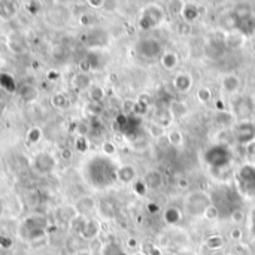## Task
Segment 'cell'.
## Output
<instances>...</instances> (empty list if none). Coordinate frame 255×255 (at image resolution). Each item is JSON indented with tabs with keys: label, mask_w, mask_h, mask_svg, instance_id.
I'll return each instance as SVG.
<instances>
[{
	"label": "cell",
	"mask_w": 255,
	"mask_h": 255,
	"mask_svg": "<svg viewBox=\"0 0 255 255\" xmlns=\"http://www.w3.org/2000/svg\"><path fill=\"white\" fill-rule=\"evenodd\" d=\"M235 199H238V196L230 188H223L220 191H215L214 196H211V202L220 211V217H230L232 212L238 209Z\"/></svg>",
	"instance_id": "1"
},
{
	"label": "cell",
	"mask_w": 255,
	"mask_h": 255,
	"mask_svg": "<svg viewBox=\"0 0 255 255\" xmlns=\"http://www.w3.org/2000/svg\"><path fill=\"white\" fill-rule=\"evenodd\" d=\"M205 161L212 169L227 167L232 161V151L224 145H214L205 152Z\"/></svg>",
	"instance_id": "2"
},
{
	"label": "cell",
	"mask_w": 255,
	"mask_h": 255,
	"mask_svg": "<svg viewBox=\"0 0 255 255\" xmlns=\"http://www.w3.org/2000/svg\"><path fill=\"white\" fill-rule=\"evenodd\" d=\"M211 203V196H208L203 191H194L185 200V211L193 217H199L205 214L206 208Z\"/></svg>",
	"instance_id": "3"
},
{
	"label": "cell",
	"mask_w": 255,
	"mask_h": 255,
	"mask_svg": "<svg viewBox=\"0 0 255 255\" xmlns=\"http://www.w3.org/2000/svg\"><path fill=\"white\" fill-rule=\"evenodd\" d=\"M238 184L244 194L254 196L255 194V166L245 164L238 172Z\"/></svg>",
	"instance_id": "4"
},
{
	"label": "cell",
	"mask_w": 255,
	"mask_h": 255,
	"mask_svg": "<svg viewBox=\"0 0 255 255\" xmlns=\"http://www.w3.org/2000/svg\"><path fill=\"white\" fill-rule=\"evenodd\" d=\"M164 19V12L161 7L157 6H149L143 10L142 19H140V25L143 28H154L157 27L161 21Z\"/></svg>",
	"instance_id": "5"
},
{
	"label": "cell",
	"mask_w": 255,
	"mask_h": 255,
	"mask_svg": "<svg viewBox=\"0 0 255 255\" xmlns=\"http://www.w3.org/2000/svg\"><path fill=\"white\" fill-rule=\"evenodd\" d=\"M137 51L140 55L146 57V58H157L161 55V45L158 40L152 39V37H145L137 43Z\"/></svg>",
	"instance_id": "6"
},
{
	"label": "cell",
	"mask_w": 255,
	"mask_h": 255,
	"mask_svg": "<svg viewBox=\"0 0 255 255\" xmlns=\"http://www.w3.org/2000/svg\"><path fill=\"white\" fill-rule=\"evenodd\" d=\"M236 137L241 143L244 145H250L251 142L255 140V127L251 123H244L238 127L236 131Z\"/></svg>",
	"instance_id": "7"
},
{
	"label": "cell",
	"mask_w": 255,
	"mask_h": 255,
	"mask_svg": "<svg viewBox=\"0 0 255 255\" xmlns=\"http://www.w3.org/2000/svg\"><path fill=\"white\" fill-rule=\"evenodd\" d=\"M233 109H235V115L236 117H250L253 114V103L250 99L247 97H241L239 100H236V103L233 105Z\"/></svg>",
	"instance_id": "8"
},
{
	"label": "cell",
	"mask_w": 255,
	"mask_h": 255,
	"mask_svg": "<svg viewBox=\"0 0 255 255\" xmlns=\"http://www.w3.org/2000/svg\"><path fill=\"white\" fill-rule=\"evenodd\" d=\"M244 43H245V34L242 31H230L224 39V45L230 49H239L244 46Z\"/></svg>",
	"instance_id": "9"
},
{
	"label": "cell",
	"mask_w": 255,
	"mask_h": 255,
	"mask_svg": "<svg viewBox=\"0 0 255 255\" xmlns=\"http://www.w3.org/2000/svg\"><path fill=\"white\" fill-rule=\"evenodd\" d=\"M173 85L178 91L181 93H188L193 87V78L188 73H178L175 76Z\"/></svg>",
	"instance_id": "10"
},
{
	"label": "cell",
	"mask_w": 255,
	"mask_h": 255,
	"mask_svg": "<svg viewBox=\"0 0 255 255\" xmlns=\"http://www.w3.org/2000/svg\"><path fill=\"white\" fill-rule=\"evenodd\" d=\"M143 184L146 187V190H157L161 187L163 184V176L160 172L157 170H151L145 175V179H143Z\"/></svg>",
	"instance_id": "11"
},
{
	"label": "cell",
	"mask_w": 255,
	"mask_h": 255,
	"mask_svg": "<svg viewBox=\"0 0 255 255\" xmlns=\"http://www.w3.org/2000/svg\"><path fill=\"white\" fill-rule=\"evenodd\" d=\"M223 88H224V91H227L230 94L236 93L241 88V79L236 75H227L223 79Z\"/></svg>",
	"instance_id": "12"
},
{
	"label": "cell",
	"mask_w": 255,
	"mask_h": 255,
	"mask_svg": "<svg viewBox=\"0 0 255 255\" xmlns=\"http://www.w3.org/2000/svg\"><path fill=\"white\" fill-rule=\"evenodd\" d=\"M181 13H182V21L188 24H191L193 21L199 18V9L194 4H184L181 9Z\"/></svg>",
	"instance_id": "13"
},
{
	"label": "cell",
	"mask_w": 255,
	"mask_h": 255,
	"mask_svg": "<svg viewBox=\"0 0 255 255\" xmlns=\"http://www.w3.org/2000/svg\"><path fill=\"white\" fill-rule=\"evenodd\" d=\"M134 176H136V170H134V167L133 166H123L118 172H117V178L121 181V182H124V184H128V182H131L133 179H134Z\"/></svg>",
	"instance_id": "14"
},
{
	"label": "cell",
	"mask_w": 255,
	"mask_h": 255,
	"mask_svg": "<svg viewBox=\"0 0 255 255\" xmlns=\"http://www.w3.org/2000/svg\"><path fill=\"white\" fill-rule=\"evenodd\" d=\"M160 60H161L163 67H164V69H167V70L175 69V67H176V64H178V55H176L175 52H172V51H167V52L161 54Z\"/></svg>",
	"instance_id": "15"
},
{
	"label": "cell",
	"mask_w": 255,
	"mask_h": 255,
	"mask_svg": "<svg viewBox=\"0 0 255 255\" xmlns=\"http://www.w3.org/2000/svg\"><path fill=\"white\" fill-rule=\"evenodd\" d=\"M187 112H188V109L182 102H172L170 111H169L172 118H182V117L187 115Z\"/></svg>",
	"instance_id": "16"
},
{
	"label": "cell",
	"mask_w": 255,
	"mask_h": 255,
	"mask_svg": "<svg viewBox=\"0 0 255 255\" xmlns=\"http://www.w3.org/2000/svg\"><path fill=\"white\" fill-rule=\"evenodd\" d=\"M224 42L221 43V45H218V42H211V43H208V46H206V54L211 57V58H218V57H221L223 54H224Z\"/></svg>",
	"instance_id": "17"
},
{
	"label": "cell",
	"mask_w": 255,
	"mask_h": 255,
	"mask_svg": "<svg viewBox=\"0 0 255 255\" xmlns=\"http://www.w3.org/2000/svg\"><path fill=\"white\" fill-rule=\"evenodd\" d=\"M233 13H235V15L239 18V21L242 22L244 19L251 18V7H250L248 3H241V4H238V6L235 7Z\"/></svg>",
	"instance_id": "18"
},
{
	"label": "cell",
	"mask_w": 255,
	"mask_h": 255,
	"mask_svg": "<svg viewBox=\"0 0 255 255\" xmlns=\"http://www.w3.org/2000/svg\"><path fill=\"white\" fill-rule=\"evenodd\" d=\"M181 217H182V214H181V211L176 209V208H169V209H166V212H164V220H166L169 224H176V223H179V221H181Z\"/></svg>",
	"instance_id": "19"
},
{
	"label": "cell",
	"mask_w": 255,
	"mask_h": 255,
	"mask_svg": "<svg viewBox=\"0 0 255 255\" xmlns=\"http://www.w3.org/2000/svg\"><path fill=\"white\" fill-rule=\"evenodd\" d=\"M206 245L211 250H218V248H221L224 245V239L220 235H214V236H209L206 239Z\"/></svg>",
	"instance_id": "20"
},
{
	"label": "cell",
	"mask_w": 255,
	"mask_h": 255,
	"mask_svg": "<svg viewBox=\"0 0 255 255\" xmlns=\"http://www.w3.org/2000/svg\"><path fill=\"white\" fill-rule=\"evenodd\" d=\"M97 232H99V227H97V224H96L94 221L87 223V224L84 226V229H82V235H84L85 238H94V236L97 235Z\"/></svg>",
	"instance_id": "21"
},
{
	"label": "cell",
	"mask_w": 255,
	"mask_h": 255,
	"mask_svg": "<svg viewBox=\"0 0 255 255\" xmlns=\"http://www.w3.org/2000/svg\"><path fill=\"white\" fill-rule=\"evenodd\" d=\"M217 121H218V124L221 127H229L233 123V117L230 114H227V112H220L217 115Z\"/></svg>",
	"instance_id": "22"
},
{
	"label": "cell",
	"mask_w": 255,
	"mask_h": 255,
	"mask_svg": "<svg viewBox=\"0 0 255 255\" xmlns=\"http://www.w3.org/2000/svg\"><path fill=\"white\" fill-rule=\"evenodd\" d=\"M255 28V19L251 16V18H248V19H244L242 22H241V27H239V30H242V33L245 34V33H251L253 30Z\"/></svg>",
	"instance_id": "23"
},
{
	"label": "cell",
	"mask_w": 255,
	"mask_h": 255,
	"mask_svg": "<svg viewBox=\"0 0 255 255\" xmlns=\"http://www.w3.org/2000/svg\"><path fill=\"white\" fill-rule=\"evenodd\" d=\"M211 99H212V93H211L209 88H200V90L197 91V100H199L200 103H208Z\"/></svg>",
	"instance_id": "24"
},
{
	"label": "cell",
	"mask_w": 255,
	"mask_h": 255,
	"mask_svg": "<svg viewBox=\"0 0 255 255\" xmlns=\"http://www.w3.org/2000/svg\"><path fill=\"white\" fill-rule=\"evenodd\" d=\"M169 142L172 143V145H181L182 142H184V137H182V133L181 131H178V130H172L170 133H169Z\"/></svg>",
	"instance_id": "25"
},
{
	"label": "cell",
	"mask_w": 255,
	"mask_h": 255,
	"mask_svg": "<svg viewBox=\"0 0 255 255\" xmlns=\"http://www.w3.org/2000/svg\"><path fill=\"white\" fill-rule=\"evenodd\" d=\"M208 220H217V218H220V211L217 209V206L215 205H209L208 208H206V211H205V214H203Z\"/></svg>",
	"instance_id": "26"
},
{
	"label": "cell",
	"mask_w": 255,
	"mask_h": 255,
	"mask_svg": "<svg viewBox=\"0 0 255 255\" xmlns=\"http://www.w3.org/2000/svg\"><path fill=\"white\" fill-rule=\"evenodd\" d=\"M103 255H126L123 253V250L118 247V245H115V244H109V245H106L105 247V250H103Z\"/></svg>",
	"instance_id": "27"
},
{
	"label": "cell",
	"mask_w": 255,
	"mask_h": 255,
	"mask_svg": "<svg viewBox=\"0 0 255 255\" xmlns=\"http://www.w3.org/2000/svg\"><path fill=\"white\" fill-rule=\"evenodd\" d=\"M230 218H232V221L233 223H236V224H241V223H244L245 221V212L242 211V209H235L233 212H232V215H230Z\"/></svg>",
	"instance_id": "28"
},
{
	"label": "cell",
	"mask_w": 255,
	"mask_h": 255,
	"mask_svg": "<svg viewBox=\"0 0 255 255\" xmlns=\"http://www.w3.org/2000/svg\"><path fill=\"white\" fill-rule=\"evenodd\" d=\"M178 31H179L181 34H188V33H190V24L185 22V21H181V22L178 24Z\"/></svg>",
	"instance_id": "29"
},
{
	"label": "cell",
	"mask_w": 255,
	"mask_h": 255,
	"mask_svg": "<svg viewBox=\"0 0 255 255\" xmlns=\"http://www.w3.org/2000/svg\"><path fill=\"white\" fill-rule=\"evenodd\" d=\"M91 97H93V100L97 103V102H100L102 100V97H103V91H102V88H93V91H91Z\"/></svg>",
	"instance_id": "30"
},
{
	"label": "cell",
	"mask_w": 255,
	"mask_h": 255,
	"mask_svg": "<svg viewBox=\"0 0 255 255\" xmlns=\"http://www.w3.org/2000/svg\"><path fill=\"white\" fill-rule=\"evenodd\" d=\"M76 79H78V81H76V84H78V87H79V88H85V87L90 84L87 76H82V75H81V76H78Z\"/></svg>",
	"instance_id": "31"
},
{
	"label": "cell",
	"mask_w": 255,
	"mask_h": 255,
	"mask_svg": "<svg viewBox=\"0 0 255 255\" xmlns=\"http://www.w3.org/2000/svg\"><path fill=\"white\" fill-rule=\"evenodd\" d=\"M151 131L155 137H160L163 134V127H160L158 124H154V126H151Z\"/></svg>",
	"instance_id": "32"
},
{
	"label": "cell",
	"mask_w": 255,
	"mask_h": 255,
	"mask_svg": "<svg viewBox=\"0 0 255 255\" xmlns=\"http://www.w3.org/2000/svg\"><path fill=\"white\" fill-rule=\"evenodd\" d=\"M134 191H137L139 194H143V193L146 191V187H145V184H143V182H137V184L134 185Z\"/></svg>",
	"instance_id": "33"
},
{
	"label": "cell",
	"mask_w": 255,
	"mask_h": 255,
	"mask_svg": "<svg viewBox=\"0 0 255 255\" xmlns=\"http://www.w3.org/2000/svg\"><path fill=\"white\" fill-rule=\"evenodd\" d=\"M103 149H105L108 154H114V152H115V146H114L111 142H106V143L103 145Z\"/></svg>",
	"instance_id": "34"
},
{
	"label": "cell",
	"mask_w": 255,
	"mask_h": 255,
	"mask_svg": "<svg viewBox=\"0 0 255 255\" xmlns=\"http://www.w3.org/2000/svg\"><path fill=\"white\" fill-rule=\"evenodd\" d=\"M178 187H179V188H187V187H188V179H182V178H181V179L178 181Z\"/></svg>",
	"instance_id": "35"
},
{
	"label": "cell",
	"mask_w": 255,
	"mask_h": 255,
	"mask_svg": "<svg viewBox=\"0 0 255 255\" xmlns=\"http://www.w3.org/2000/svg\"><path fill=\"white\" fill-rule=\"evenodd\" d=\"M248 152H250L253 157H255V140L254 142H251V143L248 145Z\"/></svg>",
	"instance_id": "36"
},
{
	"label": "cell",
	"mask_w": 255,
	"mask_h": 255,
	"mask_svg": "<svg viewBox=\"0 0 255 255\" xmlns=\"http://www.w3.org/2000/svg\"><path fill=\"white\" fill-rule=\"evenodd\" d=\"M232 238H233V239H241V230H239V229H235V230L232 232Z\"/></svg>",
	"instance_id": "37"
},
{
	"label": "cell",
	"mask_w": 255,
	"mask_h": 255,
	"mask_svg": "<svg viewBox=\"0 0 255 255\" xmlns=\"http://www.w3.org/2000/svg\"><path fill=\"white\" fill-rule=\"evenodd\" d=\"M253 223H254V224H253V227H254V232H255V212H254V218H253Z\"/></svg>",
	"instance_id": "38"
},
{
	"label": "cell",
	"mask_w": 255,
	"mask_h": 255,
	"mask_svg": "<svg viewBox=\"0 0 255 255\" xmlns=\"http://www.w3.org/2000/svg\"><path fill=\"white\" fill-rule=\"evenodd\" d=\"M134 255H145V254H140V253H139V254H134Z\"/></svg>",
	"instance_id": "39"
},
{
	"label": "cell",
	"mask_w": 255,
	"mask_h": 255,
	"mask_svg": "<svg viewBox=\"0 0 255 255\" xmlns=\"http://www.w3.org/2000/svg\"><path fill=\"white\" fill-rule=\"evenodd\" d=\"M84 255H85V254H84Z\"/></svg>",
	"instance_id": "40"
}]
</instances>
